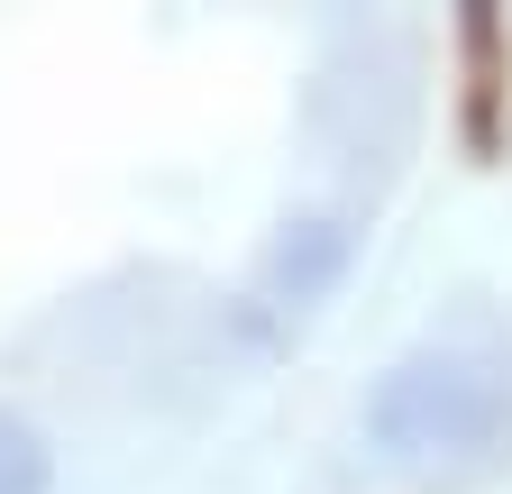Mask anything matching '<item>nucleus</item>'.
<instances>
[{
  "label": "nucleus",
  "mask_w": 512,
  "mask_h": 494,
  "mask_svg": "<svg viewBox=\"0 0 512 494\" xmlns=\"http://www.w3.org/2000/svg\"><path fill=\"white\" fill-rule=\"evenodd\" d=\"M357 275V229L339 211H302L266 238V257H256V293H247V321L256 330H293L302 312H320L339 284Z\"/></svg>",
  "instance_id": "2"
},
{
  "label": "nucleus",
  "mask_w": 512,
  "mask_h": 494,
  "mask_svg": "<svg viewBox=\"0 0 512 494\" xmlns=\"http://www.w3.org/2000/svg\"><path fill=\"white\" fill-rule=\"evenodd\" d=\"M0 494H55V440L19 403H0Z\"/></svg>",
  "instance_id": "3"
},
{
  "label": "nucleus",
  "mask_w": 512,
  "mask_h": 494,
  "mask_svg": "<svg viewBox=\"0 0 512 494\" xmlns=\"http://www.w3.org/2000/svg\"><path fill=\"white\" fill-rule=\"evenodd\" d=\"M512 376L476 348H403L384 376L357 394V430L384 467H467L503 440Z\"/></svg>",
  "instance_id": "1"
}]
</instances>
